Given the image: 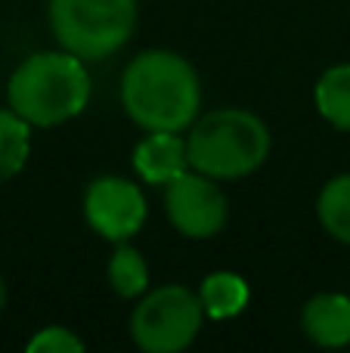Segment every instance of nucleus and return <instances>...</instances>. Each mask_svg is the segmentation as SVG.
<instances>
[{
    "label": "nucleus",
    "instance_id": "20e7f679",
    "mask_svg": "<svg viewBox=\"0 0 350 353\" xmlns=\"http://www.w3.org/2000/svg\"><path fill=\"white\" fill-rule=\"evenodd\" d=\"M50 25L62 50L105 59L134 34L136 0H50Z\"/></svg>",
    "mask_w": 350,
    "mask_h": 353
},
{
    "label": "nucleus",
    "instance_id": "f257e3e1",
    "mask_svg": "<svg viewBox=\"0 0 350 353\" xmlns=\"http://www.w3.org/2000/svg\"><path fill=\"white\" fill-rule=\"evenodd\" d=\"M121 103L143 130H186L202 105V81L183 56L146 50L121 74Z\"/></svg>",
    "mask_w": 350,
    "mask_h": 353
},
{
    "label": "nucleus",
    "instance_id": "4468645a",
    "mask_svg": "<svg viewBox=\"0 0 350 353\" xmlns=\"http://www.w3.org/2000/svg\"><path fill=\"white\" fill-rule=\"evenodd\" d=\"M109 282H112L118 298H127V301L140 298V294L149 288L146 257H143L136 248H130V245L118 242L115 254H112V261H109Z\"/></svg>",
    "mask_w": 350,
    "mask_h": 353
},
{
    "label": "nucleus",
    "instance_id": "9b49d317",
    "mask_svg": "<svg viewBox=\"0 0 350 353\" xmlns=\"http://www.w3.org/2000/svg\"><path fill=\"white\" fill-rule=\"evenodd\" d=\"M316 109L332 128L350 130V65H332L316 81Z\"/></svg>",
    "mask_w": 350,
    "mask_h": 353
},
{
    "label": "nucleus",
    "instance_id": "423d86ee",
    "mask_svg": "<svg viewBox=\"0 0 350 353\" xmlns=\"http://www.w3.org/2000/svg\"><path fill=\"white\" fill-rule=\"evenodd\" d=\"M165 211L174 230L186 239H211L223 230L229 208L214 176L186 171L165 186Z\"/></svg>",
    "mask_w": 350,
    "mask_h": 353
},
{
    "label": "nucleus",
    "instance_id": "f03ea898",
    "mask_svg": "<svg viewBox=\"0 0 350 353\" xmlns=\"http://www.w3.org/2000/svg\"><path fill=\"white\" fill-rule=\"evenodd\" d=\"M10 109L19 112L28 124L56 128L81 115L90 99V74L84 59L68 50L62 53H34L12 72Z\"/></svg>",
    "mask_w": 350,
    "mask_h": 353
},
{
    "label": "nucleus",
    "instance_id": "dca6fc26",
    "mask_svg": "<svg viewBox=\"0 0 350 353\" xmlns=\"http://www.w3.org/2000/svg\"><path fill=\"white\" fill-rule=\"evenodd\" d=\"M3 301H6V288H3V279H0V310H3Z\"/></svg>",
    "mask_w": 350,
    "mask_h": 353
},
{
    "label": "nucleus",
    "instance_id": "9d476101",
    "mask_svg": "<svg viewBox=\"0 0 350 353\" xmlns=\"http://www.w3.org/2000/svg\"><path fill=\"white\" fill-rule=\"evenodd\" d=\"M198 298H202L205 316L233 319L248 307V301H251V288H248V282L242 279L239 273L217 270V273L205 276L202 288H198Z\"/></svg>",
    "mask_w": 350,
    "mask_h": 353
},
{
    "label": "nucleus",
    "instance_id": "1a4fd4ad",
    "mask_svg": "<svg viewBox=\"0 0 350 353\" xmlns=\"http://www.w3.org/2000/svg\"><path fill=\"white\" fill-rule=\"evenodd\" d=\"M301 329L320 347L350 344V298L338 292L313 294L301 310Z\"/></svg>",
    "mask_w": 350,
    "mask_h": 353
},
{
    "label": "nucleus",
    "instance_id": "f8f14e48",
    "mask_svg": "<svg viewBox=\"0 0 350 353\" xmlns=\"http://www.w3.org/2000/svg\"><path fill=\"white\" fill-rule=\"evenodd\" d=\"M31 152V124L19 112L0 109V183L12 180Z\"/></svg>",
    "mask_w": 350,
    "mask_h": 353
},
{
    "label": "nucleus",
    "instance_id": "ddd939ff",
    "mask_svg": "<svg viewBox=\"0 0 350 353\" xmlns=\"http://www.w3.org/2000/svg\"><path fill=\"white\" fill-rule=\"evenodd\" d=\"M316 217L329 236L350 245V174L332 176L322 186L320 199H316Z\"/></svg>",
    "mask_w": 350,
    "mask_h": 353
},
{
    "label": "nucleus",
    "instance_id": "6e6552de",
    "mask_svg": "<svg viewBox=\"0 0 350 353\" xmlns=\"http://www.w3.org/2000/svg\"><path fill=\"white\" fill-rule=\"evenodd\" d=\"M134 168L146 183L167 186L171 180L183 176L189 168L186 140L174 130H149V137L134 149Z\"/></svg>",
    "mask_w": 350,
    "mask_h": 353
},
{
    "label": "nucleus",
    "instance_id": "2eb2a0df",
    "mask_svg": "<svg viewBox=\"0 0 350 353\" xmlns=\"http://www.w3.org/2000/svg\"><path fill=\"white\" fill-rule=\"evenodd\" d=\"M28 353H84V341L65 325H50L28 341Z\"/></svg>",
    "mask_w": 350,
    "mask_h": 353
},
{
    "label": "nucleus",
    "instance_id": "7ed1b4c3",
    "mask_svg": "<svg viewBox=\"0 0 350 353\" xmlns=\"http://www.w3.org/2000/svg\"><path fill=\"white\" fill-rule=\"evenodd\" d=\"M189 168L214 180H239L254 174L270 155V130L245 109L208 112L186 137Z\"/></svg>",
    "mask_w": 350,
    "mask_h": 353
},
{
    "label": "nucleus",
    "instance_id": "39448f33",
    "mask_svg": "<svg viewBox=\"0 0 350 353\" xmlns=\"http://www.w3.org/2000/svg\"><path fill=\"white\" fill-rule=\"evenodd\" d=\"M205 319L202 298L183 285H161L136 304L130 335L146 353H177L196 341Z\"/></svg>",
    "mask_w": 350,
    "mask_h": 353
},
{
    "label": "nucleus",
    "instance_id": "0eeeda50",
    "mask_svg": "<svg viewBox=\"0 0 350 353\" xmlns=\"http://www.w3.org/2000/svg\"><path fill=\"white\" fill-rule=\"evenodd\" d=\"M84 217L109 242H127L146 223V199L124 176H96L84 192Z\"/></svg>",
    "mask_w": 350,
    "mask_h": 353
}]
</instances>
